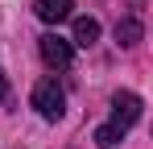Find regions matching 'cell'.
<instances>
[{
  "instance_id": "cell-1",
  "label": "cell",
  "mask_w": 153,
  "mask_h": 149,
  "mask_svg": "<svg viewBox=\"0 0 153 149\" xmlns=\"http://www.w3.org/2000/svg\"><path fill=\"white\" fill-rule=\"evenodd\" d=\"M33 108L42 112V120H62V112H66V91H62L54 79H42V83L33 87Z\"/></svg>"
},
{
  "instance_id": "cell-2",
  "label": "cell",
  "mask_w": 153,
  "mask_h": 149,
  "mask_svg": "<svg viewBox=\"0 0 153 149\" xmlns=\"http://www.w3.org/2000/svg\"><path fill=\"white\" fill-rule=\"evenodd\" d=\"M141 120V95H132V91H116L112 95V128L116 133H128L132 124Z\"/></svg>"
},
{
  "instance_id": "cell-3",
  "label": "cell",
  "mask_w": 153,
  "mask_h": 149,
  "mask_svg": "<svg viewBox=\"0 0 153 149\" xmlns=\"http://www.w3.org/2000/svg\"><path fill=\"white\" fill-rule=\"evenodd\" d=\"M37 50H42L46 66H54V71H66V66L75 62V50H71V42H66V37H58V33L37 37Z\"/></svg>"
},
{
  "instance_id": "cell-4",
  "label": "cell",
  "mask_w": 153,
  "mask_h": 149,
  "mask_svg": "<svg viewBox=\"0 0 153 149\" xmlns=\"http://www.w3.org/2000/svg\"><path fill=\"white\" fill-rule=\"evenodd\" d=\"M33 13H37L46 25H58V21H66V17L75 13V0H37Z\"/></svg>"
},
{
  "instance_id": "cell-5",
  "label": "cell",
  "mask_w": 153,
  "mask_h": 149,
  "mask_svg": "<svg viewBox=\"0 0 153 149\" xmlns=\"http://www.w3.org/2000/svg\"><path fill=\"white\" fill-rule=\"evenodd\" d=\"M141 37H145V25L137 21V17H124V21L116 25V46L132 50V46H141Z\"/></svg>"
},
{
  "instance_id": "cell-6",
  "label": "cell",
  "mask_w": 153,
  "mask_h": 149,
  "mask_svg": "<svg viewBox=\"0 0 153 149\" xmlns=\"http://www.w3.org/2000/svg\"><path fill=\"white\" fill-rule=\"evenodd\" d=\"M95 37H100V21H95V17H79L75 21V42H71V46H95Z\"/></svg>"
},
{
  "instance_id": "cell-7",
  "label": "cell",
  "mask_w": 153,
  "mask_h": 149,
  "mask_svg": "<svg viewBox=\"0 0 153 149\" xmlns=\"http://www.w3.org/2000/svg\"><path fill=\"white\" fill-rule=\"evenodd\" d=\"M120 141H124V133H116L112 124H100L95 128V145L100 149H112V145H120Z\"/></svg>"
},
{
  "instance_id": "cell-8",
  "label": "cell",
  "mask_w": 153,
  "mask_h": 149,
  "mask_svg": "<svg viewBox=\"0 0 153 149\" xmlns=\"http://www.w3.org/2000/svg\"><path fill=\"white\" fill-rule=\"evenodd\" d=\"M8 95V83H4V71H0V99Z\"/></svg>"
}]
</instances>
